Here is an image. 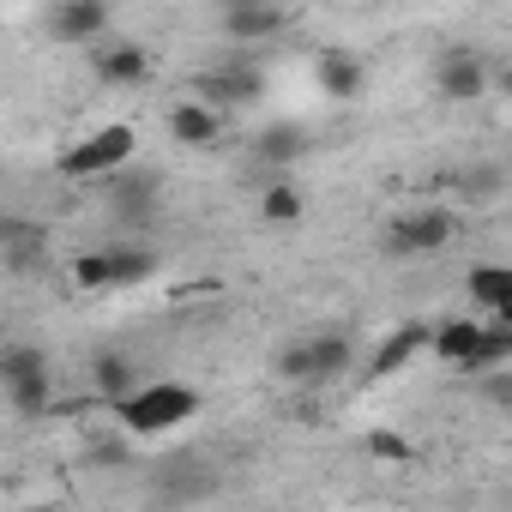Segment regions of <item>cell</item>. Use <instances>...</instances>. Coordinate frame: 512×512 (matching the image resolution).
Wrapping results in <instances>:
<instances>
[{"instance_id": "6da1fadb", "label": "cell", "mask_w": 512, "mask_h": 512, "mask_svg": "<svg viewBox=\"0 0 512 512\" xmlns=\"http://www.w3.org/2000/svg\"><path fill=\"white\" fill-rule=\"evenodd\" d=\"M109 410L121 416V428H127V434L157 440V434L187 428V422L205 410V398H199V386H193V380H139V386H133V392H121Z\"/></svg>"}, {"instance_id": "7a4b0ae2", "label": "cell", "mask_w": 512, "mask_h": 512, "mask_svg": "<svg viewBox=\"0 0 512 512\" xmlns=\"http://www.w3.org/2000/svg\"><path fill=\"white\" fill-rule=\"evenodd\" d=\"M133 157H139V127L103 121V127H91L85 139H73V145L55 157V175H67V181H109V175L127 169Z\"/></svg>"}, {"instance_id": "3957f363", "label": "cell", "mask_w": 512, "mask_h": 512, "mask_svg": "<svg viewBox=\"0 0 512 512\" xmlns=\"http://www.w3.org/2000/svg\"><path fill=\"white\" fill-rule=\"evenodd\" d=\"M278 380H290V386H338L350 368H356V338L350 332H320V338H296V344H284L278 350Z\"/></svg>"}, {"instance_id": "277c9868", "label": "cell", "mask_w": 512, "mask_h": 512, "mask_svg": "<svg viewBox=\"0 0 512 512\" xmlns=\"http://www.w3.org/2000/svg\"><path fill=\"white\" fill-rule=\"evenodd\" d=\"M0 398H7L13 416L37 422L55 410V368L37 344H7L0 350Z\"/></svg>"}, {"instance_id": "5b68a950", "label": "cell", "mask_w": 512, "mask_h": 512, "mask_svg": "<svg viewBox=\"0 0 512 512\" xmlns=\"http://www.w3.org/2000/svg\"><path fill=\"white\" fill-rule=\"evenodd\" d=\"M458 235V217L446 205H410L386 223V253L392 260H428V253H446Z\"/></svg>"}, {"instance_id": "8992f818", "label": "cell", "mask_w": 512, "mask_h": 512, "mask_svg": "<svg viewBox=\"0 0 512 512\" xmlns=\"http://www.w3.org/2000/svg\"><path fill=\"white\" fill-rule=\"evenodd\" d=\"M193 97H205L211 109H223V115L235 121L241 109H260L266 73L253 67V61H217V67H199V73H193Z\"/></svg>"}, {"instance_id": "52a82bcc", "label": "cell", "mask_w": 512, "mask_h": 512, "mask_svg": "<svg viewBox=\"0 0 512 512\" xmlns=\"http://www.w3.org/2000/svg\"><path fill=\"white\" fill-rule=\"evenodd\" d=\"M434 97L440 103H476V97H488L500 79H494V61L482 55V49H470V43H452V49H440V61H434Z\"/></svg>"}, {"instance_id": "ba28073f", "label": "cell", "mask_w": 512, "mask_h": 512, "mask_svg": "<svg viewBox=\"0 0 512 512\" xmlns=\"http://www.w3.org/2000/svg\"><path fill=\"white\" fill-rule=\"evenodd\" d=\"M115 31V7L109 0H49L43 13V37L55 49H91Z\"/></svg>"}, {"instance_id": "9c48e42d", "label": "cell", "mask_w": 512, "mask_h": 512, "mask_svg": "<svg viewBox=\"0 0 512 512\" xmlns=\"http://www.w3.org/2000/svg\"><path fill=\"white\" fill-rule=\"evenodd\" d=\"M422 356H428V320H404V326H392V332L380 338V350H374L368 368H356V374H362V386H386V380L410 374Z\"/></svg>"}, {"instance_id": "30bf717a", "label": "cell", "mask_w": 512, "mask_h": 512, "mask_svg": "<svg viewBox=\"0 0 512 512\" xmlns=\"http://www.w3.org/2000/svg\"><path fill=\"white\" fill-rule=\"evenodd\" d=\"M91 79L109 85V91L151 85V49L133 43V37H103V43H91Z\"/></svg>"}, {"instance_id": "8fae6325", "label": "cell", "mask_w": 512, "mask_h": 512, "mask_svg": "<svg viewBox=\"0 0 512 512\" xmlns=\"http://www.w3.org/2000/svg\"><path fill=\"white\" fill-rule=\"evenodd\" d=\"M163 127H169V139L175 145H187V151H211V145H223V133H229V115L223 109H211L205 97H175L169 103V115H163Z\"/></svg>"}, {"instance_id": "7c38bea8", "label": "cell", "mask_w": 512, "mask_h": 512, "mask_svg": "<svg viewBox=\"0 0 512 512\" xmlns=\"http://www.w3.org/2000/svg\"><path fill=\"white\" fill-rule=\"evenodd\" d=\"M314 85H320V97H332V103H356V97L368 91V61H362L356 49H320V55H314Z\"/></svg>"}, {"instance_id": "4fadbf2b", "label": "cell", "mask_w": 512, "mask_h": 512, "mask_svg": "<svg viewBox=\"0 0 512 512\" xmlns=\"http://www.w3.org/2000/svg\"><path fill=\"white\" fill-rule=\"evenodd\" d=\"M217 25H223L229 43H272V37H284L290 13L278 7V0H247V7H223Z\"/></svg>"}, {"instance_id": "5bb4252c", "label": "cell", "mask_w": 512, "mask_h": 512, "mask_svg": "<svg viewBox=\"0 0 512 512\" xmlns=\"http://www.w3.org/2000/svg\"><path fill=\"white\" fill-rule=\"evenodd\" d=\"M253 163H260L266 175H290L308 151H314V139L302 133V127H290V121H272V127H260V133H253Z\"/></svg>"}, {"instance_id": "9a60e30c", "label": "cell", "mask_w": 512, "mask_h": 512, "mask_svg": "<svg viewBox=\"0 0 512 512\" xmlns=\"http://www.w3.org/2000/svg\"><path fill=\"white\" fill-rule=\"evenodd\" d=\"M157 199H163V181L151 175V169H115L109 175V205H115V217L121 223H145L151 211H157Z\"/></svg>"}, {"instance_id": "2e32d148", "label": "cell", "mask_w": 512, "mask_h": 512, "mask_svg": "<svg viewBox=\"0 0 512 512\" xmlns=\"http://www.w3.org/2000/svg\"><path fill=\"white\" fill-rule=\"evenodd\" d=\"M464 296L476 314H512V266L506 260H476L464 272Z\"/></svg>"}, {"instance_id": "e0dca14e", "label": "cell", "mask_w": 512, "mask_h": 512, "mask_svg": "<svg viewBox=\"0 0 512 512\" xmlns=\"http://www.w3.org/2000/svg\"><path fill=\"white\" fill-rule=\"evenodd\" d=\"M163 272V253L151 247V241H115L109 247V284L115 290H139V284H151Z\"/></svg>"}, {"instance_id": "ac0fdd59", "label": "cell", "mask_w": 512, "mask_h": 512, "mask_svg": "<svg viewBox=\"0 0 512 512\" xmlns=\"http://www.w3.org/2000/svg\"><path fill=\"white\" fill-rule=\"evenodd\" d=\"M302 217H308L302 187H296L290 175H266V187H260V223H272V229H296Z\"/></svg>"}, {"instance_id": "d6986e66", "label": "cell", "mask_w": 512, "mask_h": 512, "mask_svg": "<svg viewBox=\"0 0 512 512\" xmlns=\"http://www.w3.org/2000/svg\"><path fill=\"white\" fill-rule=\"evenodd\" d=\"M49 266V223H31L25 235H13L7 247H0V272L7 278H31Z\"/></svg>"}, {"instance_id": "ffe728a7", "label": "cell", "mask_w": 512, "mask_h": 512, "mask_svg": "<svg viewBox=\"0 0 512 512\" xmlns=\"http://www.w3.org/2000/svg\"><path fill=\"white\" fill-rule=\"evenodd\" d=\"M91 386H97L103 404H115L121 392L139 386V362H133L127 350H97V356H91Z\"/></svg>"}, {"instance_id": "44dd1931", "label": "cell", "mask_w": 512, "mask_h": 512, "mask_svg": "<svg viewBox=\"0 0 512 512\" xmlns=\"http://www.w3.org/2000/svg\"><path fill=\"white\" fill-rule=\"evenodd\" d=\"M67 278H73V290H85V296L115 290V284H109V247H85V253H73Z\"/></svg>"}, {"instance_id": "7402d4cb", "label": "cell", "mask_w": 512, "mask_h": 512, "mask_svg": "<svg viewBox=\"0 0 512 512\" xmlns=\"http://www.w3.org/2000/svg\"><path fill=\"white\" fill-rule=\"evenodd\" d=\"M368 458H374V464H416V440H404V434H392V428H374V434H368Z\"/></svg>"}, {"instance_id": "603a6c76", "label": "cell", "mask_w": 512, "mask_h": 512, "mask_svg": "<svg viewBox=\"0 0 512 512\" xmlns=\"http://www.w3.org/2000/svg\"><path fill=\"white\" fill-rule=\"evenodd\" d=\"M223 7H247V0H217V13H223Z\"/></svg>"}]
</instances>
